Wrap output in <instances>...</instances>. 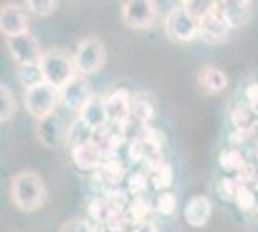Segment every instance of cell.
I'll return each mask as SVG.
<instances>
[{"mask_svg":"<svg viewBox=\"0 0 258 232\" xmlns=\"http://www.w3.org/2000/svg\"><path fill=\"white\" fill-rule=\"evenodd\" d=\"M10 196L18 209L31 213L43 207L44 199H46V186L37 172L23 170L12 178Z\"/></svg>","mask_w":258,"mask_h":232,"instance_id":"6da1fadb","label":"cell"},{"mask_svg":"<svg viewBox=\"0 0 258 232\" xmlns=\"http://www.w3.org/2000/svg\"><path fill=\"white\" fill-rule=\"evenodd\" d=\"M39 68L43 74V81L50 83L56 89H62L68 81H72L77 76L74 55H68L60 49H50L43 53L39 60Z\"/></svg>","mask_w":258,"mask_h":232,"instance_id":"7a4b0ae2","label":"cell"},{"mask_svg":"<svg viewBox=\"0 0 258 232\" xmlns=\"http://www.w3.org/2000/svg\"><path fill=\"white\" fill-rule=\"evenodd\" d=\"M60 101H62L60 89L52 87L46 81H39L31 87H27L23 93V107L37 120L52 114Z\"/></svg>","mask_w":258,"mask_h":232,"instance_id":"3957f363","label":"cell"},{"mask_svg":"<svg viewBox=\"0 0 258 232\" xmlns=\"http://www.w3.org/2000/svg\"><path fill=\"white\" fill-rule=\"evenodd\" d=\"M74 60H76L77 74H81V76L97 74L106 64V49L97 37H85L77 44Z\"/></svg>","mask_w":258,"mask_h":232,"instance_id":"277c9868","label":"cell"},{"mask_svg":"<svg viewBox=\"0 0 258 232\" xmlns=\"http://www.w3.org/2000/svg\"><path fill=\"white\" fill-rule=\"evenodd\" d=\"M158 6L156 0H123L121 2V20L129 29L143 31L156 22Z\"/></svg>","mask_w":258,"mask_h":232,"instance_id":"5b68a950","label":"cell"},{"mask_svg":"<svg viewBox=\"0 0 258 232\" xmlns=\"http://www.w3.org/2000/svg\"><path fill=\"white\" fill-rule=\"evenodd\" d=\"M166 31L173 41L189 43L199 35V20L193 18L183 6L172 8L166 16Z\"/></svg>","mask_w":258,"mask_h":232,"instance_id":"8992f818","label":"cell"},{"mask_svg":"<svg viewBox=\"0 0 258 232\" xmlns=\"http://www.w3.org/2000/svg\"><path fill=\"white\" fill-rule=\"evenodd\" d=\"M6 43H8V51H10L12 58L20 64H39L43 51H41V44L35 39V35L31 31L22 35H14V37H6Z\"/></svg>","mask_w":258,"mask_h":232,"instance_id":"52a82bcc","label":"cell"},{"mask_svg":"<svg viewBox=\"0 0 258 232\" xmlns=\"http://www.w3.org/2000/svg\"><path fill=\"white\" fill-rule=\"evenodd\" d=\"M95 93L91 89V83L85 79V76L77 74L72 81H68L64 87L60 89V97H62V103H64L66 109L74 112H81L83 107L91 101Z\"/></svg>","mask_w":258,"mask_h":232,"instance_id":"ba28073f","label":"cell"},{"mask_svg":"<svg viewBox=\"0 0 258 232\" xmlns=\"http://www.w3.org/2000/svg\"><path fill=\"white\" fill-rule=\"evenodd\" d=\"M104 101H106L108 122H112L119 130H125L131 122V93L127 89L119 87L112 91Z\"/></svg>","mask_w":258,"mask_h":232,"instance_id":"9c48e42d","label":"cell"},{"mask_svg":"<svg viewBox=\"0 0 258 232\" xmlns=\"http://www.w3.org/2000/svg\"><path fill=\"white\" fill-rule=\"evenodd\" d=\"M29 31V16L18 4L0 6V33L4 37H14Z\"/></svg>","mask_w":258,"mask_h":232,"instance_id":"30bf717a","label":"cell"},{"mask_svg":"<svg viewBox=\"0 0 258 232\" xmlns=\"http://www.w3.org/2000/svg\"><path fill=\"white\" fill-rule=\"evenodd\" d=\"M66 132H68V128L64 126L62 118L58 114H54V112L37 120V137L48 149H54V147L64 144Z\"/></svg>","mask_w":258,"mask_h":232,"instance_id":"8fae6325","label":"cell"},{"mask_svg":"<svg viewBox=\"0 0 258 232\" xmlns=\"http://www.w3.org/2000/svg\"><path fill=\"white\" fill-rule=\"evenodd\" d=\"M229 31H231V25L227 23V20L222 16L220 10L212 12V14L205 16L203 20H199V35L208 43L226 41Z\"/></svg>","mask_w":258,"mask_h":232,"instance_id":"7c38bea8","label":"cell"},{"mask_svg":"<svg viewBox=\"0 0 258 232\" xmlns=\"http://www.w3.org/2000/svg\"><path fill=\"white\" fill-rule=\"evenodd\" d=\"M72 159L77 168H81V170H97L98 166L104 163V155L97 142L72 147Z\"/></svg>","mask_w":258,"mask_h":232,"instance_id":"4fadbf2b","label":"cell"},{"mask_svg":"<svg viewBox=\"0 0 258 232\" xmlns=\"http://www.w3.org/2000/svg\"><path fill=\"white\" fill-rule=\"evenodd\" d=\"M218 8L231 27L243 25L250 18V0H218Z\"/></svg>","mask_w":258,"mask_h":232,"instance_id":"5bb4252c","label":"cell"},{"mask_svg":"<svg viewBox=\"0 0 258 232\" xmlns=\"http://www.w3.org/2000/svg\"><path fill=\"white\" fill-rule=\"evenodd\" d=\"M212 213V203L206 196H195L185 205V221L191 226H205Z\"/></svg>","mask_w":258,"mask_h":232,"instance_id":"9a60e30c","label":"cell"},{"mask_svg":"<svg viewBox=\"0 0 258 232\" xmlns=\"http://www.w3.org/2000/svg\"><path fill=\"white\" fill-rule=\"evenodd\" d=\"M125 176V166L121 161H118L116 157L112 159H106L102 165L95 170V178L100 182V186H104L106 190L116 188L119 182Z\"/></svg>","mask_w":258,"mask_h":232,"instance_id":"2e32d148","label":"cell"},{"mask_svg":"<svg viewBox=\"0 0 258 232\" xmlns=\"http://www.w3.org/2000/svg\"><path fill=\"white\" fill-rule=\"evenodd\" d=\"M79 118H83V120H85L91 128H95L97 132L102 130V128H106V124H108L106 101L97 97V95H93L91 101L83 107V111L79 112Z\"/></svg>","mask_w":258,"mask_h":232,"instance_id":"e0dca14e","label":"cell"},{"mask_svg":"<svg viewBox=\"0 0 258 232\" xmlns=\"http://www.w3.org/2000/svg\"><path fill=\"white\" fill-rule=\"evenodd\" d=\"M199 83L208 93H222L227 87V76L216 66H205L199 72Z\"/></svg>","mask_w":258,"mask_h":232,"instance_id":"ac0fdd59","label":"cell"},{"mask_svg":"<svg viewBox=\"0 0 258 232\" xmlns=\"http://www.w3.org/2000/svg\"><path fill=\"white\" fill-rule=\"evenodd\" d=\"M95 132H97L95 128H91L83 118L77 116L76 120L70 124L68 132H66V144L70 147L91 144V142H95Z\"/></svg>","mask_w":258,"mask_h":232,"instance_id":"d6986e66","label":"cell"},{"mask_svg":"<svg viewBox=\"0 0 258 232\" xmlns=\"http://www.w3.org/2000/svg\"><path fill=\"white\" fill-rule=\"evenodd\" d=\"M123 144H125V133H123V130L116 128V130H110V132L104 130L100 142H98V147H100V151L104 155V159H112V157H116L118 149Z\"/></svg>","mask_w":258,"mask_h":232,"instance_id":"ffe728a7","label":"cell"},{"mask_svg":"<svg viewBox=\"0 0 258 232\" xmlns=\"http://www.w3.org/2000/svg\"><path fill=\"white\" fill-rule=\"evenodd\" d=\"M131 118L139 124H149L154 118V107L143 93L131 95Z\"/></svg>","mask_w":258,"mask_h":232,"instance_id":"44dd1931","label":"cell"},{"mask_svg":"<svg viewBox=\"0 0 258 232\" xmlns=\"http://www.w3.org/2000/svg\"><path fill=\"white\" fill-rule=\"evenodd\" d=\"M181 6L197 20H203L208 14L220 10L218 0H181Z\"/></svg>","mask_w":258,"mask_h":232,"instance_id":"7402d4cb","label":"cell"},{"mask_svg":"<svg viewBox=\"0 0 258 232\" xmlns=\"http://www.w3.org/2000/svg\"><path fill=\"white\" fill-rule=\"evenodd\" d=\"M125 213H127L129 222L139 224V222L147 221V217L151 213V205H149V201L143 198V196H135V198L129 201L127 207H125Z\"/></svg>","mask_w":258,"mask_h":232,"instance_id":"603a6c76","label":"cell"},{"mask_svg":"<svg viewBox=\"0 0 258 232\" xmlns=\"http://www.w3.org/2000/svg\"><path fill=\"white\" fill-rule=\"evenodd\" d=\"M18 111V101L8 87L0 85V122L10 120Z\"/></svg>","mask_w":258,"mask_h":232,"instance_id":"cb8c5ba5","label":"cell"},{"mask_svg":"<svg viewBox=\"0 0 258 232\" xmlns=\"http://www.w3.org/2000/svg\"><path fill=\"white\" fill-rule=\"evenodd\" d=\"M152 186L158 192H166L173 184V168L170 165H160L154 172H152Z\"/></svg>","mask_w":258,"mask_h":232,"instance_id":"d4e9b609","label":"cell"},{"mask_svg":"<svg viewBox=\"0 0 258 232\" xmlns=\"http://www.w3.org/2000/svg\"><path fill=\"white\" fill-rule=\"evenodd\" d=\"M245 165H247V163H245L243 155L239 153V151H235V149H227V151H224V153L220 155V166H222L224 170L239 172Z\"/></svg>","mask_w":258,"mask_h":232,"instance_id":"484cf974","label":"cell"},{"mask_svg":"<svg viewBox=\"0 0 258 232\" xmlns=\"http://www.w3.org/2000/svg\"><path fill=\"white\" fill-rule=\"evenodd\" d=\"M18 77H20V81L25 85V89L35 85V83H39V81H43V74H41L39 64H25V66H20Z\"/></svg>","mask_w":258,"mask_h":232,"instance_id":"4316f807","label":"cell"},{"mask_svg":"<svg viewBox=\"0 0 258 232\" xmlns=\"http://www.w3.org/2000/svg\"><path fill=\"white\" fill-rule=\"evenodd\" d=\"M254 198H256V194L248 188V184H239L233 201L239 205V209L250 211V209H254Z\"/></svg>","mask_w":258,"mask_h":232,"instance_id":"83f0119b","label":"cell"},{"mask_svg":"<svg viewBox=\"0 0 258 232\" xmlns=\"http://www.w3.org/2000/svg\"><path fill=\"white\" fill-rule=\"evenodd\" d=\"M56 4H58V0H25V6L33 12V14H37V16H50L54 10H56Z\"/></svg>","mask_w":258,"mask_h":232,"instance_id":"f1b7e54d","label":"cell"},{"mask_svg":"<svg viewBox=\"0 0 258 232\" xmlns=\"http://www.w3.org/2000/svg\"><path fill=\"white\" fill-rule=\"evenodd\" d=\"M175 207H177V199L170 192H162L160 196H158V199H156V209H158V213L166 215V217L173 215Z\"/></svg>","mask_w":258,"mask_h":232,"instance_id":"f546056e","label":"cell"},{"mask_svg":"<svg viewBox=\"0 0 258 232\" xmlns=\"http://www.w3.org/2000/svg\"><path fill=\"white\" fill-rule=\"evenodd\" d=\"M127 188L133 196H141L147 190V176L143 172H133L127 176Z\"/></svg>","mask_w":258,"mask_h":232,"instance_id":"4dcf8cb0","label":"cell"},{"mask_svg":"<svg viewBox=\"0 0 258 232\" xmlns=\"http://www.w3.org/2000/svg\"><path fill=\"white\" fill-rule=\"evenodd\" d=\"M237 188H239V182L237 180H231V178H222L218 182V192L220 196L226 199H235Z\"/></svg>","mask_w":258,"mask_h":232,"instance_id":"1f68e13d","label":"cell"},{"mask_svg":"<svg viewBox=\"0 0 258 232\" xmlns=\"http://www.w3.org/2000/svg\"><path fill=\"white\" fill-rule=\"evenodd\" d=\"M89 215H91V219L97 222V224H102L104 215H106V199H95V201H91Z\"/></svg>","mask_w":258,"mask_h":232,"instance_id":"d6a6232c","label":"cell"},{"mask_svg":"<svg viewBox=\"0 0 258 232\" xmlns=\"http://www.w3.org/2000/svg\"><path fill=\"white\" fill-rule=\"evenodd\" d=\"M60 232H97V228L91 222L81 221V219H74V221L64 222Z\"/></svg>","mask_w":258,"mask_h":232,"instance_id":"836d02e7","label":"cell"},{"mask_svg":"<svg viewBox=\"0 0 258 232\" xmlns=\"http://www.w3.org/2000/svg\"><path fill=\"white\" fill-rule=\"evenodd\" d=\"M133 232H160V230H158V226H156L154 222L143 221V222H139V224L135 226V230H133Z\"/></svg>","mask_w":258,"mask_h":232,"instance_id":"e575fe53","label":"cell"},{"mask_svg":"<svg viewBox=\"0 0 258 232\" xmlns=\"http://www.w3.org/2000/svg\"><path fill=\"white\" fill-rule=\"evenodd\" d=\"M247 97L252 105H258V85L256 83H252V85L247 89Z\"/></svg>","mask_w":258,"mask_h":232,"instance_id":"d590c367","label":"cell"},{"mask_svg":"<svg viewBox=\"0 0 258 232\" xmlns=\"http://www.w3.org/2000/svg\"><path fill=\"white\" fill-rule=\"evenodd\" d=\"M254 211L258 213V192H256V198H254Z\"/></svg>","mask_w":258,"mask_h":232,"instance_id":"8d00e7d4","label":"cell"}]
</instances>
